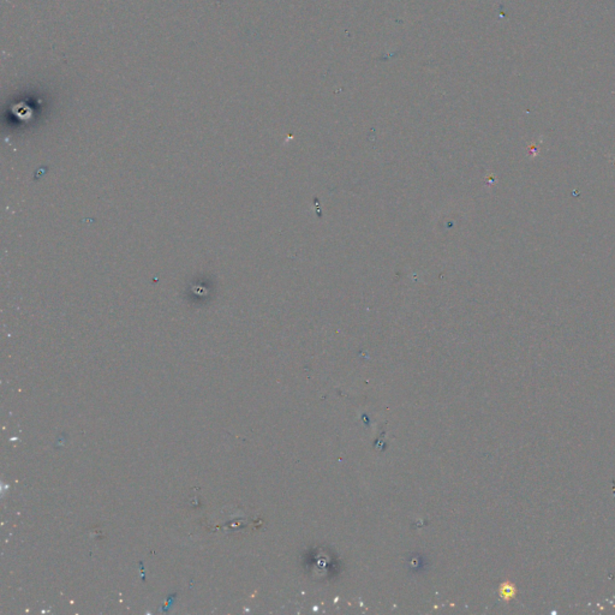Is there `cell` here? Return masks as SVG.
I'll return each mask as SVG.
<instances>
[{"instance_id": "obj_1", "label": "cell", "mask_w": 615, "mask_h": 615, "mask_svg": "<svg viewBox=\"0 0 615 615\" xmlns=\"http://www.w3.org/2000/svg\"><path fill=\"white\" fill-rule=\"evenodd\" d=\"M500 592V596L501 598H503L505 601H510L512 600V598L516 596V587L512 583H510V582H506V583H502L500 585L499 589Z\"/></svg>"}]
</instances>
